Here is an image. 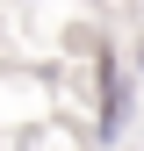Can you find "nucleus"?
<instances>
[{
	"instance_id": "obj_1",
	"label": "nucleus",
	"mask_w": 144,
	"mask_h": 151,
	"mask_svg": "<svg viewBox=\"0 0 144 151\" xmlns=\"http://www.w3.org/2000/svg\"><path fill=\"white\" fill-rule=\"evenodd\" d=\"M122 122H130V86H122V72L101 58V122H94V144H115Z\"/></svg>"
},
{
	"instance_id": "obj_2",
	"label": "nucleus",
	"mask_w": 144,
	"mask_h": 151,
	"mask_svg": "<svg viewBox=\"0 0 144 151\" xmlns=\"http://www.w3.org/2000/svg\"><path fill=\"white\" fill-rule=\"evenodd\" d=\"M137 65H144V36H137Z\"/></svg>"
}]
</instances>
